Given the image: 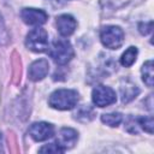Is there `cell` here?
I'll use <instances>...</instances> for the list:
<instances>
[{
    "label": "cell",
    "mask_w": 154,
    "mask_h": 154,
    "mask_svg": "<svg viewBox=\"0 0 154 154\" xmlns=\"http://www.w3.org/2000/svg\"><path fill=\"white\" fill-rule=\"evenodd\" d=\"M48 102L55 109H71L78 102V93L72 89H58L51 94Z\"/></svg>",
    "instance_id": "6da1fadb"
},
{
    "label": "cell",
    "mask_w": 154,
    "mask_h": 154,
    "mask_svg": "<svg viewBox=\"0 0 154 154\" xmlns=\"http://www.w3.org/2000/svg\"><path fill=\"white\" fill-rule=\"evenodd\" d=\"M73 48L67 40H55L49 49L51 58L59 65L67 64L73 58Z\"/></svg>",
    "instance_id": "7a4b0ae2"
},
{
    "label": "cell",
    "mask_w": 154,
    "mask_h": 154,
    "mask_svg": "<svg viewBox=\"0 0 154 154\" xmlns=\"http://www.w3.org/2000/svg\"><path fill=\"white\" fill-rule=\"evenodd\" d=\"M100 40L106 48L118 49L124 42V32L119 26L107 25L101 29Z\"/></svg>",
    "instance_id": "3957f363"
},
{
    "label": "cell",
    "mask_w": 154,
    "mask_h": 154,
    "mask_svg": "<svg viewBox=\"0 0 154 154\" xmlns=\"http://www.w3.org/2000/svg\"><path fill=\"white\" fill-rule=\"evenodd\" d=\"M25 46L35 53L46 52L48 48V34H47V31L42 28L32 29L25 38Z\"/></svg>",
    "instance_id": "277c9868"
},
{
    "label": "cell",
    "mask_w": 154,
    "mask_h": 154,
    "mask_svg": "<svg viewBox=\"0 0 154 154\" xmlns=\"http://www.w3.org/2000/svg\"><path fill=\"white\" fill-rule=\"evenodd\" d=\"M93 102L99 107H106L108 105H112L116 102L117 96L112 88L106 85H97L93 89L91 93Z\"/></svg>",
    "instance_id": "5b68a950"
},
{
    "label": "cell",
    "mask_w": 154,
    "mask_h": 154,
    "mask_svg": "<svg viewBox=\"0 0 154 154\" xmlns=\"http://www.w3.org/2000/svg\"><path fill=\"white\" fill-rule=\"evenodd\" d=\"M29 135L37 142L46 141L54 135V128L52 124L46 122L34 123L29 128Z\"/></svg>",
    "instance_id": "8992f818"
},
{
    "label": "cell",
    "mask_w": 154,
    "mask_h": 154,
    "mask_svg": "<svg viewBox=\"0 0 154 154\" xmlns=\"http://www.w3.org/2000/svg\"><path fill=\"white\" fill-rule=\"evenodd\" d=\"M20 17L24 23L29 25H41L47 22V13L42 10L37 8H23L20 12Z\"/></svg>",
    "instance_id": "52a82bcc"
},
{
    "label": "cell",
    "mask_w": 154,
    "mask_h": 154,
    "mask_svg": "<svg viewBox=\"0 0 154 154\" xmlns=\"http://www.w3.org/2000/svg\"><path fill=\"white\" fill-rule=\"evenodd\" d=\"M48 71H49L48 61H47L46 59H38V60L34 61V63L29 66L28 75H29V78H30L31 81L37 82V81L43 79V78L48 75Z\"/></svg>",
    "instance_id": "ba28073f"
},
{
    "label": "cell",
    "mask_w": 154,
    "mask_h": 154,
    "mask_svg": "<svg viewBox=\"0 0 154 154\" xmlns=\"http://www.w3.org/2000/svg\"><path fill=\"white\" fill-rule=\"evenodd\" d=\"M77 138H78V134L76 130H73L71 128H63V129H60V131L58 134L57 143L64 150H66V149L72 148L76 144Z\"/></svg>",
    "instance_id": "9c48e42d"
},
{
    "label": "cell",
    "mask_w": 154,
    "mask_h": 154,
    "mask_svg": "<svg viewBox=\"0 0 154 154\" xmlns=\"http://www.w3.org/2000/svg\"><path fill=\"white\" fill-rule=\"evenodd\" d=\"M55 25L61 36H70L75 31L77 22L70 14H60L59 17H57Z\"/></svg>",
    "instance_id": "30bf717a"
},
{
    "label": "cell",
    "mask_w": 154,
    "mask_h": 154,
    "mask_svg": "<svg viewBox=\"0 0 154 154\" xmlns=\"http://www.w3.org/2000/svg\"><path fill=\"white\" fill-rule=\"evenodd\" d=\"M142 79L148 87H153L154 73H153V61L148 60L142 66Z\"/></svg>",
    "instance_id": "8fae6325"
},
{
    "label": "cell",
    "mask_w": 154,
    "mask_h": 154,
    "mask_svg": "<svg viewBox=\"0 0 154 154\" xmlns=\"http://www.w3.org/2000/svg\"><path fill=\"white\" fill-rule=\"evenodd\" d=\"M136 57H137V48L136 47H129L123 53V55L120 58V63H122L123 66L129 67V66H131L135 63Z\"/></svg>",
    "instance_id": "7c38bea8"
},
{
    "label": "cell",
    "mask_w": 154,
    "mask_h": 154,
    "mask_svg": "<svg viewBox=\"0 0 154 154\" xmlns=\"http://www.w3.org/2000/svg\"><path fill=\"white\" fill-rule=\"evenodd\" d=\"M120 91H122V100L123 102H129L130 100H132L137 94H138V88L135 84H129V85H122L120 87Z\"/></svg>",
    "instance_id": "4fadbf2b"
},
{
    "label": "cell",
    "mask_w": 154,
    "mask_h": 154,
    "mask_svg": "<svg viewBox=\"0 0 154 154\" xmlns=\"http://www.w3.org/2000/svg\"><path fill=\"white\" fill-rule=\"evenodd\" d=\"M101 120L106 125L114 128V126H118L120 124V122L123 120V117L120 113H107V114L101 116Z\"/></svg>",
    "instance_id": "5bb4252c"
},
{
    "label": "cell",
    "mask_w": 154,
    "mask_h": 154,
    "mask_svg": "<svg viewBox=\"0 0 154 154\" xmlns=\"http://www.w3.org/2000/svg\"><path fill=\"white\" fill-rule=\"evenodd\" d=\"M94 109L89 106H83L82 108L78 109V112L76 113V118L81 122H89L94 118Z\"/></svg>",
    "instance_id": "9a60e30c"
},
{
    "label": "cell",
    "mask_w": 154,
    "mask_h": 154,
    "mask_svg": "<svg viewBox=\"0 0 154 154\" xmlns=\"http://www.w3.org/2000/svg\"><path fill=\"white\" fill-rule=\"evenodd\" d=\"M137 122H138V125H141V128L143 130H146L149 134H153V125H154V123H153V117L152 116L137 118Z\"/></svg>",
    "instance_id": "2e32d148"
},
{
    "label": "cell",
    "mask_w": 154,
    "mask_h": 154,
    "mask_svg": "<svg viewBox=\"0 0 154 154\" xmlns=\"http://www.w3.org/2000/svg\"><path fill=\"white\" fill-rule=\"evenodd\" d=\"M65 150L58 143H49L40 148V153H64Z\"/></svg>",
    "instance_id": "e0dca14e"
},
{
    "label": "cell",
    "mask_w": 154,
    "mask_h": 154,
    "mask_svg": "<svg viewBox=\"0 0 154 154\" xmlns=\"http://www.w3.org/2000/svg\"><path fill=\"white\" fill-rule=\"evenodd\" d=\"M152 28H153V22H149L147 25L144 24H140V31L143 34V35H147V34H149L150 31H152Z\"/></svg>",
    "instance_id": "ac0fdd59"
},
{
    "label": "cell",
    "mask_w": 154,
    "mask_h": 154,
    "mask_svg": "<svg viewBox=\"0 0 154 154\" xmlns=\"http://www.w3.org/2000/svg\"><path fill=\"white\" fill-rule=\"evenodd\" d=\"M2 149H1V135H0V152H1Z\"/></svg>",
    "instance_id": "d6986e66"
}]
</instances>
